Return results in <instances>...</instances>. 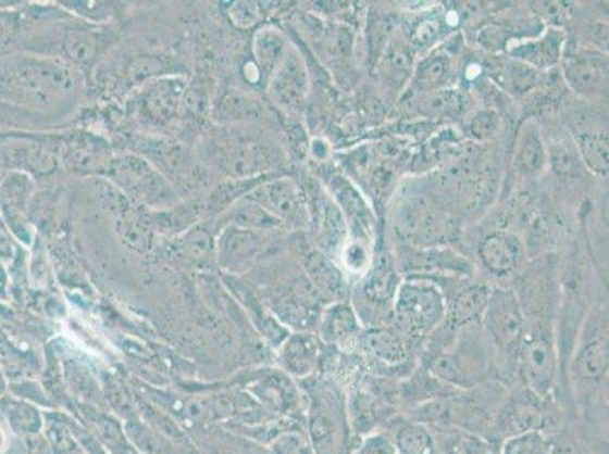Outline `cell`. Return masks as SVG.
I'll return each mask as SVG.
<instances>
[{
  "label": "cell",
  "instance_id": "cell-1",
  "mask_svg": "<svg viewBox=\"0 0 609 454\" xmlns=\"http://www.w3.org/2000/svg\"><path fill=\"white\" fill-rule=\"evenodd\" d=\"M84 88V75L61 58L13 53L0 58V99L13 105L53 115L72 106Z\"/></svg>",
  "mask_w": 609,
  "mask_h": 454
},
{
  "label": "cell",
  "instance_id": "cell-2",
  "mask_svg": "<svg viewBox=\"0 0 609 454\" xmlns=\"http://www.w3.org/2000/svg\"><path fill=\"white\" fill-rule=\"evenodd\" d=\"M608 321L588 319L566 369L564 394L585 426L608 427ZM608 433V432H607Z\"/></svg>",
  "mask_w": 609,
  "mask_h": 454
},
{
  "label": "cell",
  "instance_id": "cell-3",
  "mask_svg": "<svg viewBox=\"0 0 609 454\" xmlns=\"http://www.w3.org/2000/svg\"><path fill=\"white\" fill-rule=\"evenodd\" d=\"M434 376L460 391L475 390L481 384L499 380L496 350L488 337H455L437 355L420 361ZM500 382V380H499Z\"/></svg>",
  "mask_w": 609,
  "mask_h": 454
},
{
  "label": "cell",
  "instance_id": "cell-4",
  "mask_svg": "<svg viewBox=\"0 0 609 454\" xmlns=\"http://www.w3.org/2000/svg\"><path fill=\"white\" fill-rule=\"evenodd\" d=\"M481 325L496 350L500 382L508 387L518 377L519 383L518 356L527 329L522 300L510 288H492Z\"/></svg>",
  "mask_w": 609,
  "mask_h": 454
},
{
  "label": "cell",
  "instance_id": "cell-5",
  "mask_svg": "<svg viewBox=\"0 0 609 454\" xmlns=\"http://www.w3.org/2000/svg\"><path fill=\"white\" fill-rule=\"evenodd\" d=\"M115 190L134 205L150 213H164L179 205V194L171 180L145 156L126 153L113 156L103 175Z\"/></svg>",
  "mask_w": 609,
  "mask_h": 454
},
{
  "label": "cell",
  "instance_id": "cell-6",
  "mask_svg": "<svg viewBox=\"0 0 609 454\" xmlns=\"http://www.w3.org/2000/svg\"><path fill=\"white\" fill-rule=\"evenodd\" d=\"M208 140V161L231 180L261 178L273 167L272 144L248 129L227 126Z\"/></svg>",
  "mask_w": 609,
  "mask_h": 454
},
{
  "label": "cell",
  "instance_id": "cell-7",
  "mask_svg": "<svg viewBox=\"0 0 609 454\" xmlns=\"http://www.w3.org/2000/svg\"><path fill=\"white\" fill-rule=\"evenodd\" d=\"M552 400L539 398L522 383L515 384L497 409L487 440L500 445L522 434L549 432L555 423Z\"/></svg>",
  "mask_w": 609,
  "mask_h": 454
},
{
  "label": "cell",
  "instance_id": "cell-8",
  "mask_svg": "<svg viewBox=\"0 0 609 454\" xmlns=\"http://www.w3.org/2000/svg\"><path fill=\"white\" fill-rule=\"evenodd\" d=\"M519 383L543 399L557 398L560 387V356L557 337L549 326L527 325L518 356Z\"/></svg>",
  "mask_w": 609,
  "mask_h": 454
},
{
  "label": "cell",
  "instance_id": "cell-9",
  "mask_svg": "<svg viewBox=\"0 0 609 454\" xmlns=\"http://www.w3.org/2000/svg\"><path fill=\"white\" fill-rule=\"evenodd\" d=\"M445 295L433 283L405 282L395 298V317L403 333L431 337L446 321Z\"/></svg>",
  "mask_w": 609,
  "mask_h": 454
},
{
  "label": "cell",
  "instance_id": "cell-10",
  "mask_svg": "<svg viewBox=\"0 0 609 454\" xmlns=\"http://www.w3.org/2000/svg\"><path fill=\"white\" fill-rule=\"evenodd\" d=\"M187 83L176 76L161 78L142 84V88L133 100L134 114L138 121L153 128L171 125L183 108Z\"/></svg>",
  "mask_w": 609,
  "mask_h": 454
},
{
  "label": "cell",
  "instance_id": "cell-11",
  "mask_svg": "<svg viewBox=\"0 0 609 454\" xmlns=\"http://www.w3.org/2000/svg\"><path fill=\"white\" fill-rule=\"evenodd\" d=\"M36 194V180L28 173L11 171L0 178V217L23 244L34 240L29 206Z\"/></svg>",
  "mask_w": 609,
  "mask_h": 454
},
{
  "label": "cell",
  "instance_id": "cell-12",
  "mask_svg": "<svg viewBox=\"0 0 609 454\" xmlns=\"http://www.w3.org/2000/svg\"><path fill=\"white\" fill-rule=\"evenodd\" d=\"M246 196L264 207L281 225L304 226L308 222L303 192L290 178L269 176Z\"/></svg>",
  "mask_w": 609,
  "mask_h": 454
},
{
  "label": "cell",
  "instance_id": "cell-13",
  "mask_svg": "<svg viewBox=\"0 0 609 454\" xmlns=\"http://www.w3.org/2000/svg\"><path fill=\"white\" fill-rule=\"evenodd\" d=\"M265 234L268 232L223 226L215 241V260L225 270H245L256 263L268 248Z\"/></svg>",
  "mask_w": 609,
  "mask_h": 454
},
{
  "label": "cell",
  "instance_id": "cell-14",
  "mask_svg": "<svg viewBox=\"0 0 609 454\" xmlns=\"http://www.w3.org/2000/svg\"><path fill=\"white\" fill-rule=\"evenodd\" d=\"M308 88H310V80L302 56L290 48L287 56L269 80L270 99L284 111L298 113L307 102Z\"/></svg>",
  "mask_w": 609,
  "mask_h": 454
},
{
  "label": "cell",
  "instance_id": "cell-15",
  "mask_svg": "<svg viewBox=\"0 0 609 454\" xmlns=\"http://www.w3.org/2000/svg\"><path fill=\"white\" fill-rule=\"evenodd\" d=\"M562 72L570 88L584 96L604 94L608 90V61L595 52H573L562 61Z\"/></svg>",
  "mask_w": 609,
  "mask_h": 454
},
{
  "label": "cell",
  "instance_id": "cell-16",
  "mask_svg": "<svg viewBox=\"0 0 609 454\" xmlns=\"http://www.w3.org/2000/svg\"><path fill=\"white\" fill-rule=\"evenodd\" d=\"M458 392L461 391L443 382L425 365L419 363L410 375L399 380L400 412H403V415L408 414L415 407L435 402V400L452 398Z\"/></svg>",
  "mask_w": 609,
  "mask_h": 454
},
{
  "label": "cell",
  "instance_id": "cell-17",
  "mask_svg": "<svg viewBox=\"0 0 609 454\" xmlns=\"http://www.w3.org/2000/svg\"><path fill=\"white\" fill-rule=\"evenodd\" d=\"M397 229L405 235L407 240L431 242L435 237L442 238L445 232V223L442 214L435 210L430 200L418 198L411 199L399 213Z\"/></svg>",
  "mask_w": 609,
  "mask_h": 454
},
{
  "label": "cell",
  "instance_id": "cell-18",
  "mask_svg": "<svg viewBox=\"0 0 609 454\" xmlns=\"http://www.w3.org/2000/svg\"><path fill=\"white\" fill-rule=\"evenodd\" d=\"M480 257L488 272L497 276H508L519 272L524 263L522 240L512 234L488 235L481 242Z\"/></svg>",
  "mask_w": 609,
  "mask_h": 454
},
{
  "label": "cell",
  "instance_id": "cell-19",
  "mask_svg": "<svg viewBox=\"0 0 609 454\" xmlns=\"http://www.w3.org/2000/svg\"><path fill=\"white\" fill-rule=\"evenodd\" d=\"M323 338L331 345H337L343 353L355 355L360 348L361 335L364 332L360 318L348 302H337L327 307L322 323Z\"/></svg>",
  "mask_w": 609,
  "mask_h": 454
},
{
  "label": "cell",
  "instance_id": "cell-20",
  "mask_svg": "<svg viewBox=\"0 0 609 454\" xmlns=\"http://www.w3.org/2000/svg\"><path fill=\"white\" fill-rule=\"evenodd\" d=\"M487 285H469L458 291L452 302L447 303L446 325L453 330L481 326L489 298Z\"/></svg>",
  "mask_w": 609,
  "mask_h": 454
},
{
  "label": "cell",
  "instance_id": "cell-21",
  "mask_svg": "<svg viewBox=\"0 0 609 454\" xmlns=\"http://www.w3.org/2000/svg\"><path fill=\"white\" fill-rule=\"evenodd\" d=\"M290 48L287 38L275 26H264L257 30L252 40V55L261 80L269 84Z\"/></svg>",
  "mask_w": 609,
  "mask_h": 454
},
{
  "label": "cell",
  "instance_id": "cell-22",
  "mask_svg": "<svg viewBox=\"0 0 609 454\" xmlns=\"http://www.w3.org/2000/svg\"><path fill=\"white\" fill-rule=\"evenodd\" d=\"M304 270L310 277L311 285H314L320 294L345 302L346 294H348L345 273L326 253L320 252V250L311 252L304 257Z\"/></svg>",
  "mask_w": 609,
  "mask_h": 454
},
{
  "label": "cell",
  "instance_id": "cell-23",
  "mask_svg": "<svg viewBox=\"0 0 609 454\" xmlns=\"http://www.w3.org/2000/svg\"><path fill=\"white\" fill-rule=\"evenodd\" d=\"M547 165V149L537 123H524L514 152V168L519 175L537 176Z\"/></svg>",
  "mask_w": 609,
  "mask_h": 454
},
{
  "label": "cell",
  "instance_id": "cell-24",
  "mask_svg": "<svg viewBox=\"0 0 609 454\" xmlns=\"http://www.w3.org/2000/svg\"><path fill=\"white\" fill-rule=\"evenodd\" d=\"M319 235L322 245L333 256H340L348 242V222L337 203L322 196L318 205ZM327 255V256H330Z\"/></svg>",
  "mask_w": 609,
  "mask_h": 454
},
{
  "label": "cell",
  "instance_id": "cell-25",
  "mask_svg": "<svg viewBox=\"0 0 609 454\" xmlns=\"http://www.w3.org/2000/svg\"><path fill=\"white\" fill-rule=\"evenodd\" d=\"M388 426H395L391 434L399 454H437L434 430L412 419L393 418Z\"/></svg>",
  "mask_w": 609,
  "mask_h": 454
},
{
  "label": "cell",
  "instance_id": "cell-26",
  "mask_svg": "<svg viewBox=\"0 0 609 454\" xmlns=\"http://www.w3.org/2000/svg\"><path fill=\"white\" fill-rule=\"evenodd\" d=\"M219 223H222L223 226L241 227V229L260 230V232H269L281 226L275 217H272L264 207L258 205L248 196H243L227 207L225 213L220 215Z\"/></svg>",
  "mask_w": 609,
  "mask_h": 454
},
{
  "label": "cell",
  "instance_id": "cell-27",
  "mask_svg": "<svg viewBox=\"0 0 609 454\" xmlns=\"http://www.w3.org/2000/svg\"><path fill=\"white\" fill-rule=\"evenodd\" d=\"M110 153L102 148L100 142L83 140L69 146L64 153V165L72 172L83 175H103L108 163L111 161Z\"/></svg>",
  "mask_w": 609,
  "mask_h": 454
},
{
  "label": "cell",
  "instance_id": "cell-28",
  "mask_svg": "<svg viewBox=\"0 0 609 454\" xmlns=\"http://www.w3.org/2000/svg\"><path fill=\"white\" fill-rule=\"evenodd\" d=\"M403 263L408 272H449L452 275H470L468 261L442 250H431V252L412 250L405 257Z\"/></svg>",
  "mask_w": 609,
  "mask_h": 454
},
{
  "label": "cell",
  "instance_id": "cell-29",
  "mask_svg": "<svg viewBox=\"0 0 609 454\" xmlns=\"http://www.w3.org/2000/svg\"><path fill=\"white\" fill-rule=\"evenodd\" d=\"M368 270L364 285H362L365 299L375 305H385L395 300L399 285H397L395 268L391 263H388L387 257H381Z\"/></svg>",
  "mask_w": 609,
  "mask_h": 454
},
{
  "label": "cell",
  "instance_id": "cell-30",
  "mask_svg": "<svg viewBox=\"0 0 609 454\" xmlns=\"http://www.w3.org/2000/svg\"><path fill=\"white\" fill-rule=\"evenodd\" d=\"M562 37L560 33L550 30L546 37L538 41H530L512 49V56L518 58L520 63L530 67H549L560 60Z\"/></svg>",
  "mask_w": 609,
  "mask_h": 454
},
{
  "label": "cell",
  "instance_id": "cell-31",
  "mask_svg": "<svg viewBox=\"0 0 609 454\" xmlns=\"http://www.w3.org/2000/svg\"><path fill=\"white\" fill-rule=\"evenodd\" d=\"M60 118L53 115L36 113L25 108L13 105L0 99V128L8 129H44L57 125Z\"/></svg>",
  "mask_w": 609,
  "mask_h": 454
},
{
  "label": "cell",
  "instance_id": "cell-32",
  "mask_svg": "<svg viewBox=\"0 0 609 454\" xmlns=\"http://www.w3.org/2000/svg\"><path fill=\"white\" fill-rule=\"evenodd\" d=\"M577 152L585 165L596 175H608V133L582 134L576 140Z\"/></svg>",
  "mask_w": 609,
  "mask_h": 454
},
{
  "label": "cell",
  "instance_id": "cell-33",
  "mask_svg": "<svg viewBox=\"0 0 609 454\" xmlns=\"http://www.w3.org/2000/svg\"><path fill=\"white\" fill-rule=\"evenodd\" d=\"M414 65V55L410 46L403 41H393L387 46V52L381 63L385 78L390 79L396 86H402L405 80L410 78Z\"/></svg>",
  "mask_w": 609,
  "mask_h": 454
},
{
  "label": "cell",
  "instance_id": "cell-34",
  "mask_svg": "<svg viewBox=\"0 0 609 454\" xmlns=\"http://www.w3.org/2000/svg\"><path fill=\"white\" fill-rule=\"evenodd\" d=\"M449 56L443 53L427 56L419 64L418 71L414 73V86L420 91H437L439 87L445 86L447 78L450 76Z\"/></svg>",
  "mask_w": 609,
  "mask_h": 454
},
{
  "label": "cell",
  "instance_id": "cell-35",
  "mask_svg": "<svg viewBox=\"0 0 609 454\" xmlns=\"http://www.w3.org/2000/svg\"><path fill=\"white\" fill-rule=\"evenodd\" d=\"M319 342L314 337L295 338L287 348V363L299 373H308L314 368L319 357Z\"/></svg>",
  "mask_w": 609,
  "mask_h": 454
},
{
  "label": "cell",
  "instance_id": "cell-36",
  "mask_svg": "<svg viewBox=\"0 0 609 454\" xmlns=\"http://www.w3.org/2000/svg\"><path fill=\"white\" fill-rule=\"evenodd\" d=\"M253 103L246 99L245 96L237 94V92H226L215 105L213 114L215 121L219 123H234L245 122L252 117Z\"/></svg>",
  "mask_w": 609,
  "mask_h": 454
},
{
  "label": "cell",
  "instance_id": "cell-37",
  "mask_svg": "<svg viewBox=\"0 0 609 454\" xmlns=\"http://www.w3.org/2000/svg\"><path fill=\"white\" fill-rule=\"evenodd\" d=\"M547 164H550L557 175L569 176L576 172L577 161L576 149L572 148L564 140L555 141L547 150Z\"/></svg>",
  "mask_w": 609,
  "mask_h": 454
},
{
  "label": "cell",
  "instance_id": "cell-38",
  "mask_svg": "<svg viewBox=\"0 0 609 454\" xmlns=\"http://www.w3.org/2000/svg\"><path fill=\"white\" fill-rule=\"evenodd\" d=\"M500 454H547L546 433H527L522 437L511 438L499 445Z\"/></svg>",
  "mask_w": 609,
  "mask_h": 454
},
{
  "label": "cell",
  "instance_id": "cell-39",
  "mask_svg": "<svg viewBox=\"0 0 609 454\" xmlns=\"http://www.w3.org/2000/svg\"><path fill=\"white\" fill-rule=\"evenodd\" d=\"M462 96L455 90H437L430 98L423 100V113L434 115H446L457 113L461 110Z\"/></svg>",
  "mask_w": 609,
  "mask_h": 454
},
{
  "label": "cell",
  "instance_id": "cell-40",
  "mask_svg": "<svg viewBox=\"0 0 609 454\" xmlns=\"http://www.w3.org/2000/svg\"><path fill=\"white\" fill-rule=\"evenodd\" d=\"M546 434L549 453L547 454H588L584 442L576 437V433L567 429L549 430ZM547 432V433H549Z\"/></svg>",
  "mask_w": 609,
  "mask_h": 454
},
{
  "label": "cell",
  "instance_id": "cell-41",
  "mask_svg": "<svg viewBox=\"0 0 609 454\" xmlns=\"http://www.w3.org/2000/svg\"><path fill=\"white\" fill-rule=\"evenodd\" d=\"M350 454H399L387 430H376L362 437Z\"/></svg>",
  "mask_w": 609,
  "mask_h": 454
},
{
  "label": "cell",
  "instance_id": "cell-42",
  "mask_svg": "<svg viewBox=\"0 0 609 454\" xmlns=\"http://www.w3.org/2000/svg\"><path fill=\"white\" fill-rule=\"evenodd\" d=\"M340 260L346 270L360 275L370 267V253L368 242L350 240L343 249Z\"/></svg>",
  "mask_w": 609,
  "mask_h": 454
},
{
  "label": "cell",
  "instance_id": "cell-43",
  "mask_svg": "<svg viewBox=\"0 0 609 454\" xmlns=\"http://www.w3.org/2000/svg\"><path fill=\"white\" fill-rule=\"evenodd\" d=\"M504 79L507 83L508 90L512 92H522L530 90L535 84V71L530 65L515 63L508 65L504 72Z\"/></svg>",
  "mask_w": 609,
  "mask_h": 454
},
{
  "label": "cell",
  "instance_id": "cell-44",
  "mask_svg": "<svg viewBox=\"0 0 609 454\" xmlns=\"http://www.w3.org/2000/svg\"><path fill=\"white\" fill-rule=\"evenodd\" d=\"M500 128V117L495 111H480L469 123V130L476 140H487Z\"/></svg>",
  "mask_w": 609,
  "mask_h": 454
},
{
  "label": "cell",
  "instance_id": "cell-45",
  "mask_svg": "<svg viewBox=\"0 0 609 454\" xmlns=\"http://www.w3.org/2000/svg\"><path fill=\"white\" fill-rule=\"evenodd\" d=\"M227 14L238 28H250L260 22V10L257 3L252 2H234L227 10Z\"/></svg>",
  "mask_w": 609,
  "mask_h": 454
},
{
  "label": "cell",
  "instance_id": "cell-46",
  "mask_svg": "<svg viewBox=\"0 0 609 454\" xmlns=\"http://www.w3.org/2000/svg\"><path fill=\"white\" fill-rule=\"evenodd\" d=\"M438 22L422 23L418 33H415V38H418L419 43L425 45L427 41L434 40V37L438 34Z\"/></svg>",
  "mask_w": 609,
  "mask_h": 454
},
{
  "label": "cell",
  "instance_id": "cell-47",
  "mask_svg": "<svg viewBox=\"0 0 609 454\" xmlns=\"http://www.w3.org/2000/svg\"><path fill=\"white\" fill-rule=\"evenodd\" d=\"M17 28V21L11 15H0V45L5 43L13 37L14 30Z\"/></svg>",
  "mask_w": 609,
  "mask_h": 454
},
{
  "label": "cell",
  "instance_id": "cell-48",
  "mask_svg": "<svg viewBox=\"0 0 609 454\" xmlns=\"http://www.w3.org/2000/svg\"><path fill=\"white\" fill-rule=\"evenodd\" d=\"M481 43L487 48H500L505 45L504 33L500 29H487L484 33V38H481Z\"/></svg>",
  "mask_w": 609,
  "mask_h": 454
},
{
  "label": "cell",
  "instance_id": "cell-49",
  "mask_svg": "<svg viewBox=\"0 0 609 454\" xmlns=\"http://www.w3.org/2000/svg\"><path fill=\"white\" fill-rule=\"evenodd\" d=\"M2 279H3V272L2 268H0V287H2Z\"/></svg>",
  "mask_w": 609,
  "mask_h": 454
}]
</instances>
